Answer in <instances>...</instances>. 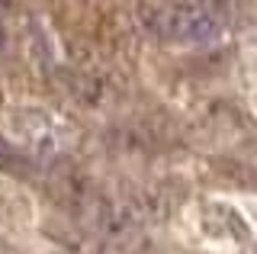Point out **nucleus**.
Segmentation results:
<instances>
[{"instance_id": "1", "label": "nucleus", "mask_w": 257, "mask_h": 254, "mask_svg": "<svg viewBox=\"0 0 257 254\" xmlns=\"http://www.w3.org/2000/svg\"><path fill=\"white\" fill-rule=\"evenodd\" d=\"M171 4V42L209 45L225 33V13L215 0H167Z\"/></svg>"}, {"instance_id": "2", "label": "nucleus", "mask_w": 257, "mask_h": 254, "mask_svg": "<svg viewBox=\"0 0 257 254\" xmlns=\"http://www.w3.org/2000/svg\"><path fill=\"white\" fill-rule=\"evenodd\" d=\"M135 23L145 36L158 42H171V4L167 0H139L135 4Z\"/></svg>"}, {"instance_id": "3", "label": "nucleus", "mask_w": 257, "mask_h": 254, "mask_svg": "<svg viewBox=\"0 0 257 254\" xmlns=\"http://www.w3.org/2000/svg\"><path fill=\"white\" fill-rule=\"evenodd\" d=\"M0 254H16V251H10V244H0Z\"/></svg>"}]
</instances>
